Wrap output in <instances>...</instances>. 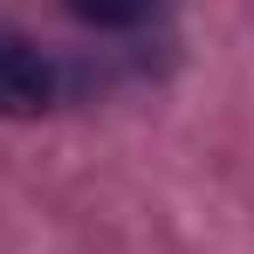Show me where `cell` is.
<instances>
[{
  "label": "cell",
  "mask_w": 254,
  "mask_h": 254,
  "mask_svg": "<svg viewBox=\"0 0 254 254\" xmlns=\"http://www.w3.org/2000/svg\"><path fill=\"white\" fill-rule=\"evenodd\" d=\"M55 89H62L55 62L28 35H7L0 28V117H42L55 103Z\"/></svg>",
  "instance_id": "1"
},
{
  "label": "cell",
  "mask_w": 254,
  "mask_h": 254,
  "mask_svg": "<svg viewBox=\"0 0 254 254\" xmlns=\"http://www.w3.org/2000/svg\"><path fill=\"white\" fill-rule=\"evenodd\" d=\"M158 0H69V14L89 21V28H137Z\"/></svg>",
  "instance_id": "2"
}]
</instances>
